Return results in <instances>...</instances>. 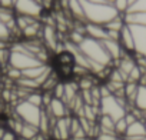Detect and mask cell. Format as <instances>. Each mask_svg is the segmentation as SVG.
Returning <instances> with one entry per match:
<instances>
[{
    "mask_svg": "<svg viewBox=\"0 0 146 140\" xmlns=\"http://www.w3.org/2000/svg\"><path fill=\"white\" fill-rule=\"evenodd\" d=\"M2 140H17V136L12 131V130H6L5 134H3V139Z\"/></svg>",
    "mask_w": 146,
    "mask_h": 140,
    "instance_id": "30",
    "label": "cell"
},
{
    "mask_svg": "<svg viewBox=\"0 0 146 140\" xmlns=\"http://www.w3.org/2000/svg\"><path fill=\"white\" fill-rule=\"evenodd\" d=\"M16 86H19V87H25V89L32 90V92H37V90H40V86L37 85L36 80H33V79H26V77L19 79V80L16 82Z\"/></svg>",
    "mask_w": 146,
    "mask_h": 140,
    "instance_id": "21",
    "label": "cell"
},
{
    "mask_svg": "<svg viewBox=\"0 0 146 140\" xmlns=\"http://www.w3.org/2000/svg\"><path fill=\"white\" fill-rule=\"evenodd\" d=\"M146 137V122L143 120H136L135 123L127 126L125 140H140Z\"/></svg>",
    "mask_w": 146,
    "mask_h": 140,
    "instance_id": "8",
    "label": "cell"
},
{
    "mask_svg": "<svg viewBox=\"0 0 146 140\" xmlns=\"http://www.w3.org/2000/svg\"><path fill=\"white\" fill-rule=\"evenodd\" d=\"M67 13L70 15V17H73L76 22L86 23L85 12H83V6H82L80 0H67Z\"/></svg>",
    "mask_w": 146,
    "mask_h": 140,
    "instance_id": "13",
    "label": "cell"
},
{
    "mask_svg": "<svg viewBox=\"0 0 146 140\" xmlns=\"http://www.w3.org/2000/svg\"><path fill=\"white\" fill-rule=\"evenodd\" d=\"M102 2H103V3H106V5H113L115 0H102Z\"/></svg>",
    "mask_w": 146,
    "mask_h": 140,
    "instance_id": "34",
    "label": "cell"
},
{
    "mask_svg": "<svg viewBox=\"0 0 146 140\" xmlns=\"http://www.w3.org/2000/svg\"><path fill=\"white\" fill-rule=\"evenodd\" d=\"M15 2L13 0H0V7H6V9H13Z\"/></svg>",
    "mask_w": 146,
    "mask_h": 140,
    "instance_id": "31",
    "label": "cell"
},
{
    "mask_svg": "<svg viewBox=\"0 0 146 140\" xmlns=\"http://www.w3.org/2000/svg\"><path fill=\"white\" fill-rule=\"evenodd\" d=\"M100 113L105 116H109L116 123L117 120L125 117L126 110H125V107H122L119 104V102L116 100L115 96H109V97H105L100 100Z\"/></svg>",
    "mask_w": 146,
    "mask_h": 140,
    "instance_id": "4",
    "label": "cell"
},
{
    "mask_svg": "<svg viewBox=\"0 0 146 140\" xmlns=\"http://www.w3.org/2000/svg\"><path fill=\"white\" fill-rule=\"evenodd\" d=\"M79 50L89 59V60H93L102 66H110L113 67V61L110 60L105 46L102 42H98V40H93L90 37H85L83 42L78 46Z\"/></svg>",
    "mask_w": 146,
    "mask_h": 140,
    "instance_id": "2",
    "label": "cell"
},
{
    "mask_svg": "<svg viewBox=\"0 0 146 140\" xmlns=\"http://www.w3.org/2000/svg\"><path fill=\"white\" fill-rule=\"evenodd\" d=\"M135 107L143 113H146V86H140L137 89V94L135 99Z\"/></svg>",
    "mask_w": 146,
    "mask_h": 140,
    "instance_id": "17",
    "label": "cell"
},
{
    "mask_svg": "<svg viewBox=\"0 0 146 140\" xmlns=\"http://www.w3.org/2000/svg\"><path fill=\"white\" fill-rule=\"evenodd\" d=\"M126 130H127V123H126V120H125V117L123 119H120V120H117L116 123H115V134L117 136V137H125V134H126Z\"/></svg>",
    "mask_w": 146,
    "mask_h": 140,
    "instance_id": "24",
    "label": "cell"
},
{
    "mask_svg": "<svg viewBox=\"0 0 146 140\" xmlns=\"http://www.w3.org/2000/svg\"><path fill=\"white\" fill-rule=\"evenodd\" d=\"M9 66L23 72V70H27V69H32V67H36V66H42V63L30 54L20 53V52H10Z\"/></svg>",
    "mask_w": 146,
    "mask_h": 140,
    "instance_id": "6",
    "label": "cell"
},
{
    "mask_svg": "<svg viewBox=\"0 0 146 140\" xmlns=\"http://www.w3.org/2000/svg\"><path fill=\"white\" fill-rule=\"evenodd\" d=\"M80 2H82V6H83L86 23H93V24L105 26L110 20H113L117 16H120V13L116 10V7L113 5H106V3H86V2H83V0H80Z\"/></svg>",
    "mask_w": 146,
    "mask_h": 140,
    "instance_id": "1",
    "label": "cell"
},
{
    "mask_svg": "<svg viewBox=\"0 0 146 140\" xmlns=\"http://www.w3.org/2000/svg\"><path fill=\"white\" fill-rule=\"evenodd\" d=\"M140 140H146V137H145V139H140Z\"/></svg>",
    "mask_w": 146,
    "mask_h": 140,
    "instance_id": "37",
    "label": "cell"
},
{
    "mask_svg": "<svg viewBox=\"0 0 146 140\" xmlns=\"http://www.w3.org/2000/svg\"><path fill=\"white\" fill-rule=\"evenodd\" d=\"M117 139V136H115V134H105V133H100L95 140H116Z\"/></svg>",
    "mask_w": 146,
    "mask_h": 140,
    "instance_id": "29",
    "label": "cell"
},
{
    "mask_svg": "<svg viewBox=\"0 0 146 140\" xmlns=\"http://www.w3.org/2000/svg\"><path fill=\"white\" fill-rule=\"evenodd\" d=\"M0 70H2V64H0Z\"/></svg>",
    "mask_w": 146,
    "mask_h": 140,
    "instance_id": "38",
    "label": "cell"
},
{
    "mask_svg": "<svg viewBox=\"0 0 146 140\" xmlns=\"http://www.w3.org/2000/svg\"><path fill=\"white\" fill-rule=\"evenodd\" d=\"M42 109H46V110H47L53 117H56V119H62V117H66V116H72L70 112L67 110L66 104H64L60 99H54V97H53V100L50 102V104H49L47 107H42Z\"/></svg>",
    "mask_w": 146,
    "mask_h": 140,
    "instance_id": "11",
    "label": "cell"
},
{
    "mask_svg": "<svg viewBox=\"0 0 146 140\" xmlns=\"http://www.w3.org/2000/svg\"><path fill=\"white\" fill-rule=\"evenodd\" d=\"M15 13L20 15V16H30V17H36L40 20V16L43 15V7L35 2V0H16V3L13 6Z\"/></svg>",
    "mask_w": 146,
    "mask_h": 140,
    "instance_id": "5",
    "label": "cell"
},
{
    "mask_svg": "<svg viewBox=\"0 0 146 140\" xmlns=\"http://www.w3.org/2000/svg\"><path fill=\"white\" fill-rule=\"evenodd\" d=\"M127 15H137V13H146V0H135L132 2L126 10Z\"/></svg>",
    "mask_w": 146,
    "mask_h": 140,
    "instance_id": "19",
    "label": "cell"
},
{
    "mask_svg": "<svg viewBox=\"0 0 146 140\" xmlns=\"http://www.w3.org/2000/svg\"><path fill=\"white\" fill-rule=\"evenodd\" d=\"M102 43H103V46H105V49H106V52H108V54H109V57L113 63L119 61L126 54V52L122 49L120 43L116 42V40H106V42H102Z\"/></svg>",
    "mask_w": 146,
    "mask_h": 140,
    "instance_id": "10",
    "label": "cell"
},
{
    "mask_svg": "<svg viewBox=\"0 0 146 140\" xmlns=\"http://www.w3.org/2000/svg\"><path fill=\"white\" fill-rule=\"evenodd\" d=\"M98 124H99L100 133H105V134H115V122H113L109 116L100 114L99 119H98ZM115 136H116V134H115Z\"/></svg>",
    "mask_w": 146,
    "mask_h": 140,
    "instance_id": "15",
    "label": "cell"
},
{
    "mask_svg": "<svg viewBox=\"0 0 146 140\" xmlns=\"http://www.w3.org/2000/svg\"><path fill=\"white\" fill-rule=\"evenodd\" d=\"M52 94H53L54 99H60V100H62V97H63V94H64V83H63V82H59V83L54 86V89L52 90Z\"/></svg>",
    "mask_w": 146,
    "mask_h": 140,
    "instance_id": "27",
    "label": "cell"
},
{
    "mask_svg": "<svg viewBox=\"0 0 146 140\" xmlns=\"http://www.w3.org/2000/svg\"><path fill=\"white\" fill-rule=\"evenodd\" d=\"M135 43V54L146 56V26L127 24Z\"/></svg>",
    "mask_w": 146,
    "mask_h": 140,
    "instance_id": "7",
    "label": "cell"
},
{
    "mask_svg": "<svg viewBox=\"0 0 146 140\" xmlns=\"http://www.w3.org/2000/svg\"><path fill=\"white\" fill-rule=\"evenodd\" d=\"M26 102H29L30 104L36 106V107H43V100H42V90L33 92L32 94H29V97L26 99Z\"/></svg>",
    "mask_w": 146,
    "mask_h": 140,
    "instance_id": "23",
    "label": "cell"
},
{
    "mask_svg": "<svg viewBox=\"0 0 146 140\" xmlns=\"http://www.w3.org/2000/svg\"><path fill=\"white\" fill-rule=\"evenodd\" d=\"M0 40H2V42H7V43L12 42L10 40V32H9L7 26L3 24L2 22H0Z\"/></svg>",
    "mask_w": 146,
    "mask_h": 140,
    "instance_id": "28",
    "label": "cell"
},
{
    "mask_svg": "<svg viewBox=\"0 0 146 140\" xmlns=\"http://www.w3.org/2000/svg\"><path fill=\"white\" fill-rule=\"evenodd\" d=\"M129 0H115L113 2V6L116 7V10L120 13V15H125L127 7H129Z\"/></svg>",
    "mask_w": 146,
    "mask_h": 140,
    "instance_id": "26",
    "label": "cell"
},
{
    "mask_svg": "<svg viewBox=\"0 0 146 140\" xmlns=\"http://www.w3.org/2000/svg\"><path fill=\"white\" fill-rule=\"evenodd\" d=\"M36 134H39V129H37L36 126H32V124L25 123L19 137H20V139H25V140H32Z\"/></svg>",
    "mask_w": 146,
    "mask_h": 140,
    "instance_id": "20",
    "label": "cell"
},
{
    "mask_svg": "<svg viewBox=\"0 0 146 140\" xmlns=\"http://www.w3.org/2000/svg\"><path fill=\"white\" fill-rule=\"evenodd\" d=\"M125 23L126 24L146 26V13H137V15H127V13H125Z\"/></svg>",
    "mask_w": 146,
    "mask_h": 140,
    "instance_id": "18",
    "label": "cell"
},
{
    "mask_svg": "<svg viewBox=\"0 0 146 140\" xmlns=\"http://www.w3.org/2000/svg\"><path fill=\"white\" fill-rule=\"evenodd\" d=\"M85 37H86V36H83L82 33L75 32V30H70V33H69V42L73 43V44H76V46H79V44L83 42Z\"/></svg>",
    "mask_w": 146,
    "mask_h": 140,
    "instance_id": "25",
    "label": "cell"
},
{
    "mask_svg": "<svg viewBox=\"0 0 146 140\" xmlns=\"http://www.w3.org/2000/svg\"><path fill=\"white\" fill-rule=\"evenodd\" d=\"M83 2H86V3H103L102 0H83Z\"/></svg>",
    "mask_w": 146,
    "mask_h": 140,
    "instance_id": "33",
    "label": "cell"
},
{
    "mask_svg": "<svg viewBox=\"0 0 146 140\" xmlns=\"http://www.w3.org/2000/svg\"><path fill=\"white\" fill-rule=\"evenodd\" d=\"M132 2H135V0H129V3H132Z\"/></svg>",
    "mask_w": 146,
    "mask_h": 140,
    "instance_id": "36",
    "label": "cell"
},
{
    "mask_svg": "<svg viewBox=\"0 0 146 140\" xmlns=\"http://www.w3.org/2000/svg\"><path fill=\"white\" fill-rule=\"evenodd\" d=\"M15 112H16V114L20 117V120L23 123H27V124H32V126H36V127L39 126L40 113H42L40 107H36V106L30 104L26 100H20L16 104Z\"/></svg>",
    "mask_w": 146,
    "mask_h": 140,
    "instance_id": "3",
    "label": "cell"
},
{
    "mask_svg": "<svg viewBox=\"0 0 146 140\" xmlns=\"http://www.w3.org/2000/svg\"><path fill=\"white\" fill-rule=\"evenodd\" d=\"M57 61H59L60 66H73L75 64V59H73V56L69 52H66V50L57 53Z\"/></svg>",
    "mask_w": 146,
    "mask_h": 140,
    "instance_id": "22",
    "label": "cell"
},
{
    "mask_svg": "<svg viewBox=\"0 0 146 140\" xmlns=\"http://www.w3.org/2000/svg\"><path fill=\"white\" fill-rule=\"evenodd\" d=\"M50 67L47 64H42V66H36V67H32V69H27V70H23L22 72V77H26V79H33L36 80L37 77H40L44 72H47Z\"/></svg>",
    "mask_w": 146,
    "mask_h": 140,
    "instance_id": "16",
    "label": "cell"
},
{
    "mask_svg": "<svg viewBox=\"0 0 146 140\" xmlns=\"http://www.w3.org/2000/svg\"><path fill=\"white\" fill-rule=\"evenodd\" d=\"M116 140H125V139H122V137H117V139H116Z\"/></svg>",
    "mask_w": 146,
    "mask_h": 140,
    "instance_id": "35",
    "label": "cell"
},
{
    "mask_svg": "<svg viewBox=\"0 0 146 140\" xmlns=\"http://www.w3.org/2000/svg\"><path fill=\"white\" fill-rule=\"evenodd\" d=\"M85 29H86V37H90V39L98 40V42L109 40V32L106 30L105 26L93 24V23H86Z\"/></svg>",
    "mask_w": 146,
    "mask_h": 140,
    "instance_id": "9",
    "label": "cell"
},
{
    "mask_svg": "<svg viewBox=\"0 0 146 140\" xmlns=\"http://www.w3.org/2000/svg\"><path fill=\"white\" fill-rule=\"evenodd\" d=\"M70 119L72 116H66L62 119H57L54 129L59 133L60 140H70Z\"/></svg>",
    "mask_w": 146,
    "mask_h": 140,
    "instance_id": "14",
    "label": "cell"
},
{
    "mask_svg": "<svg viewBox=\"0 0 146 140\" xmlns=\"http://www.w3.org/2000/svg\"><path fill=\"white\" fill-rule=\"evenodd\" d=\"M5 49H10V43L0 40V50H5Z\"/></svg>",
    "mask_w": 146,
    "mask_h": 140,
    "instance_id": "32",
    "label": "cell"
},
{
    "mask_svg": "<svg viewBox=\"0 0 146 140\" xmlns=\"http://www.w3.org/2000/svg\"><path fill=\"white\" fill-rule=\"evenodd\" d=\"M119 43L122 46V49L129 53V54H135V43H133V37L130 33V29L127 24H125V27L120 30V36H119Z\"/></svg>",
    "mask_w": 146,
    "mask_h": 140,
    "instance_id": "12",
    "label": "cell"
}]
</instances>
